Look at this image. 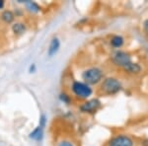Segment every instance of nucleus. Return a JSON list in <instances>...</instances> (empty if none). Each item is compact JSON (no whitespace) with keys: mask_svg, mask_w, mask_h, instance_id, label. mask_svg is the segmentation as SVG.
I'll return each mask as SVG.
<instances>
[{"mask_svg":"<svg viewBox=\"0 0 148 146\" xmlns=\"http://www.w3.org/2000/svg\"><path fill=\"white\" fill-rule=\"evenodd\" d=\"M46 123H47L46 116H45V114H42V116L40 117L39 126H38V127L36 128L33 132H31L30 137L32 138V139H35L37 141L42 139V134H44V128H45V125H46Z\"/></svg>","mask_w":148,"mask_h":146,"instance_id":"7","label":"nucleus"},{"mask_svg":"<svg viewBox=\"0 0 148 146\" xmlns=\"http://www.w3.org/2000/svg\"><path fill=\"white\" fill-rule=\"evenodd\" d=\"M143 28H144V31L148 34V19L147 20H145L144 24H143Z\"/></svg>","mask_w":148,"mask_h":146,"instance_id":"16","label":"nucleus"},{"mask_svg":"<svg viewBox=\"0 0 148 146\" xmlns=\"http://www.w3.org/2000/svg\"><path fill=\"white\" fill-rule=\"evenodd\" d=\"M143 145L144 146H148V139H145L143 141Z\"/></svg>","mask_w":148,"mask_h":146,"instance_id":"19","label":"nucleus"},{"mask_svg":"<svg viewBox=\"0 0 148 146\" xmlns=\"http://www.w3.org/2000/svg\"><path fill=\"white\" fill-rule=\"evenodd\" d=\"M35 70H36V65L35 64H32V66L30 67V72L32 73V72H34Z\"/></svg>","mask_w":148,"mask_h":146,"instance_id":"17","label":"nucleus"},{"mask_svg":"<svg viewBox=\"0 0 148 146\" xmlns=\"http://www.w3.org/2000/svg\"><path fill=\"white\" fill-rule=\"evenodd\" d=\"M1 19L4 21L5 23L7 24H10L14 21V19H15V15H14V13L10 10H5L3 12V13L1 14Z\"/></svg>","mask_w":148,"mask_h":146,"instance_id":"12","label":"nucleus"},{"mask_svg":"<svg viewBox=\"0 0 148 146\" xmlns=\"http://www.w3.org/2000/svg\"><path fill=\"white\" fill-rule=\"evenodd\" d=\"M57 146H75V145H74V143H72L71 141L63 139L57 143Z\"/></svg>","mask_w":148,"mask_h":146,"instance_id":"14","label":"nucleus"},{"mask_svg":"<svg viewBox=\"0 0 148 146\" xmlns=\"http://www.w3.org/2000/svg\"><path fill=\"white\" fill-rule=\"evenodd\" d=\"M112 61H113L114 65L123 68L132 60H131V56L128 52L123 51H116L112 56Z\"/></svg>","mask_w":148,"mask_h":146,"instance_id":"4","label":"nucleus"},{"mask_svg":"<svg viewBox=\"0 0 148 146\" xmlns=\"http://www.w3.org/2000/svg\"><path fill=\"white\" fill-rule=\"evenodd\" d=\"M4 1H2V0H0V9H2L4 7Z\"/></svg>","mask_w":148,"mask_h":146,"instance_id":"18","label":"nucleus"},{"mask_svg":"<svg viewBox=\"0 0 148 146\" xmlns=\"http://www.w3.org/2000/svg\"><path fill=\"white\" fill-rule=\"evenodd\" d=\"M60 100L61 101H62L63 103H65V104H69V103H70V101H71V99H70V97H69L68 95H66V94H61L60 95Z\"/></svg>","mask_w":148,"mask_h":146,"instance_id":"15","label":"nucleus"},{"mask_svg":"<svg viewBox=\"0 0 148 146\" xmlns=\"http://www.w3.org/2000/svg\"><path fill=\"white\" fill-rule=\"evenodd\" d=\"M100 88H101L102 92L105 93V94L114 95L121 90L123 85H121V81L119 79L114 77H108L103 80Z\"/></svg>","mask_w":148,"mask_h":146,"instance_id":"2","label":"nucleus"},{"mask_svg":"<svg viewBox=\"0 0 148 146\" xmlns=\"http://www.w3.org/2000/svg\"><path fill=\"white\" fill-rule=\"evenodd\" d=\"M101 107V102L98 99H92L89 101L85 102L80 106V111L82 112H88V114H92L95 112L99 108Z\"/></svg>","mask_w":148,"mask_h":146,"instance_id":"6","label":"nucleus"},{"mask_svg":"<svg viewBox=\"0 0 148 146\" xmlns=\"http://www.w3.org/2000/svg\"><path fill=\"white\" fill-rule=\"evenodd\" d=\"M12 30L16 35H22L26 31V26L23 23H16L12 26Z\"/></svg>","mask_w":148,"mask_h":146,"instance_id":"13","label":"nucleus"},{"mask_svg":"<svg viewBox=\"0 0 148 146\" xmlns=\"http://www.w3.org/2000/svg\"><path fill=\"white\" fill-rule=\"evenodd\" d=\"M71 90L76 97L82 100L88 99L93 94L92 88L85 82H81V81H74L71 85Z\"/></svg>","mask_w":148,"mask_h":146,"instance_id":"3","label":"nucleus"},{"mask_svg":"<svg viewBox=\"0 0 148 146\" xmlns=\"http://www.w3.org/2000/svg\"><path fill=\"white\" fill-rule=\"evenodd\" d=\"M123 70L130 74H138L141 71V66L138 63H136V62L131 61L130 63H128L127 65H125L123 67Z\"/></svg>","mask_w":148,"mask_h":146,"instance_id":"9","label":"nucleus"},{"mask_svg":"<svg viewBox=\"0 0 148 146\" xmlns=\"http://www.w3.org/2000/svg\"><path fill=\"white\" fill-rule=\"evenodd\" d=\"M24 4L26 5L27 10L31 13H39L40 10V7L34 1H26Z\"/></svg>","mask_w":148,"mask_h":146,"instance_id":"11","label":"nucleus"},{"mask_svg":"<svg viewBox=\"0 0 148 146\" xmlns=\"http://www.w3.org/2000/svg\"><path fill=\"white\" fill-rule=\"evenodd\" d=\"M104 77V72L102 69L98 67H91L83 71L82 79L88 85H96L102 81Z\"/></svg>","mask_w":148,"mask_h":146,"instance_id":"1","label":"nucleus"},{"mask_svg":"<svg viewBox=\"0 0 148 146\" xmlns=\"http://www.w3.org/2000/svg\"><path fill=\"white\" fill-rule=\"evenodd\" d=\"M59 47H60V42H59V40L57 38H53L51 40V44H49V49H47V56L49 57H52L58 51Z\"/></svg>","mask_w":148,"mask_h":146,"instance_id":"8","label":"nucleus"},{"mask_svg":"<svg viewBox=\"0 0 148 146\" xmlns=\"http://www.w3.org/2000/svg\"><path fill=\"white\" fill-rule=\"evenodd\" d=\"M111 45L113 47H114V49H120V47H121L123 45V44H125V39H123L121 36H119V35H116L114 36L113 38L111 39Z\"/></svg>","mask_w":148,"mask_h":146,"instance_id":"10","label":"nucleus"},{"mask_svg":"<svg viewBox=\"0 0 148 146\" xmlns=\"http://www.w3.org/2000/svg\"><path fill=\"white\" fill-rule=\"evenodd\" d=\"M108 146H134V141L130 135L118 134L110 139Z\"/></svg>","mask_w":148,"mask_h":146,"instance_id":"5","label":"nucleus"}]
</instances>
